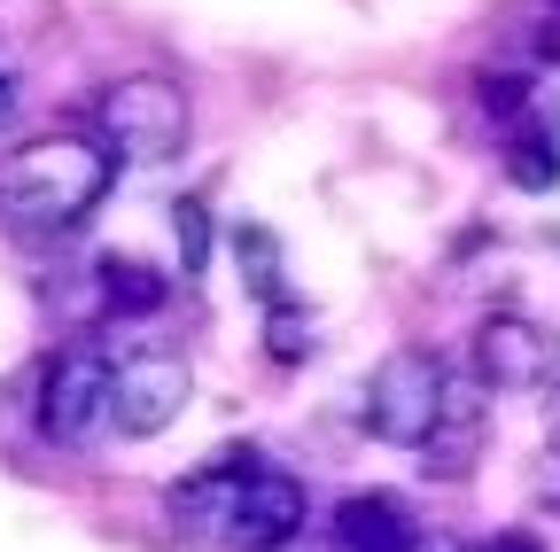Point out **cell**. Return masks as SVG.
Masks as SVG:
<instances>
[{"label":"cell","instance_id":"cell-11","mask_svg":"<svg viewBox=\"0 0 560 552\" xmlns=\"http://www.w3.org/2000/svg\"><path fill=\"white\" fill-rule=\"evenodd\" d=\"M94 289H102V312H109V319H149V312H164V296H172V281H164L149 257H102V265H94Z\"/></svg>","mask_w":560,"mask_h":552},{"label":"cell","instance_id":"cell-4","mask_svg":"<svg viewBox=\"0 0 560 552\" xmlns=\"http://www.w3.org/2000/svg\"><path fill=\"white\" fill-rule=\"evenodd\" d=\"M102 428H117V366L102 351H62L39 374V436L79 451Z\"/></svg>","mask_w":560,"mask_h":552},{"label":"cell","instance_id":"cell-10","mask_svg":"<svg viewBox=\"0 0 560 552\" xmlns=\"http://www.w3.org/2000/svg\"><path fill=\"white\" fill-rule=\"evenodd\" d=\"M420 544V529H412V514L397 506V498H342L335 506V552H412Z\"/></svg>","mask_w":560,"mask_h":552},{"label":"cell","instance_id":"cell-12","mask_svg":"<svg viewBox=\"0 0 560 552\" xmlns=\"http://www.w3.org/2000/svg\"><path fill=\"white\" fill-rule=\"evenodd\" d=\"M234 257H242V272H249V289L265 296V312L280 304V281H289V265H280V242H272V226H234Z\"/></svg>","mask_w":560,"mask_h":552},{"label":"cell","instance_id":"cell-19","mask_svg":"<svg viewBox=\"0 0 560 552\" xmlns=\"http://www.w3.org/2000/svg\"><path fill=\"white\" fill-rule=\"evenodd\" d=\"M280 552H304V537H296V544H280ZM312 552H335V544H312Z\"/></svg>","mask_w":560,"mask_h":552},{"label":"cell","instance_id":"cell-6","mask_svg":"<svg viewBox=\"0 0 560 552\" xmlns=\"http://www.w3.org/2000/svg\"><path fill=\"white\" fill-rule=\"evenodd\" d=\"M304 537V482L280 474V467H249L242 491H234V521H226V544L234 552H280Z\"/></svg>","mask_w":560,"mask_h":552},{"label":"cell","instance_id":"cell-8","mask_svg":"<svg viewBox=\"0 0 560 552\" xmlns=\"http://www.w3.org/2000/svg\"><path fill=\"white\" fill-rule=\"evenodd\" d=\"M482 428H490L482 381L452 374V381H444V412H436L429 444H420V459H429V474H467V467H475V451H482Z\"/></svg>","mask_w":560,"mask_h":552},{"label":"cell","instance_id":"cell-15","mask_svg":"<svg viewBox=\"0 0 560 552\" xmlns=\"http://www.w3.org/2000/svg\"><path fill=\"white\" fill-rule=\"evenodd\" d=\"M172 242H179V272L195 281V272L210 265V202L202 195H179L172 202Z\"/></svg>","mask_w":560,"mask_h":552},{"label":"cell","instance_id":"cell-2","mask_svg":"<svg viewBox=\"0 0 560 552\" xmlns=\"http://www.w3.org/2000/svg\"><path fill=\"white\" fill-rule=\"evenodd\" d=\"M94 125L117 164H172L187 149V94H179V79L132 71L94 94Z\"/></svg>","mask_w":560,"mask_h":552},{"label":"cell","instance_id":"cell-9","mask_svg":"<svg viewBox=\"0 0 560 552\" xmlns=\"http://www.w3.org/2000/svg\"><path fill=\"white\" fill-rule=\"evenodd\" d=\"M242 474H249V459H210V467H195L179 491H172V529H179V537H219V544H226Z\"/></svg>","mask_w":560,"mask_h":552},{"label":"cell","instance_id":"cell-3","mask_svg":"<svg viewBox=\"0 0 560 552\" xmlns=\"http://www.w3.org/2000/svg\"><path fill=\"white\" fill-rule=\"evenodd\" d=\"M444 359L436 351H389L382 366H374V381H366V404H359V421L382 436V444H397V451H420L429 444V428H436V412H444Z\"/></svg>","mask_w":560,"mask_h":552},{"label":"cell","instance_id":"cell-18","mask_svg":"<svg viewBox=\"0 0 560 552\" xmlns=\"http://www.w3.org/2000/svg\"><path fill=\"white\" fill-rule=\"evenodd\" d=\"M545 421H552V444H560V389H552V412H545Z\"/></svg>","mask_w":560,"mask_h":552},{"label":"cell","instance_id":"cell-17","mask_svg":"<svg viewBox=\"0 0 560 552\" xmlns=\"http://www.w3.org/2000/svg\"><path fill=\"white\" fill-rule=\"evenodd\" d=\"M16 117H24V79L9 71V62H0V132H9Z\"/></svg>","mask_w":560,"mask_h":552},{"label":"cell","instance_id":"cell-14","mask_svg":"<svg viewBox=\"0 0 560 552\" xmlns=\"http://www.w3.org/2000/svg\"><path fill=\"white\" fill-rule=\"evenodd\" d=\"M265 351H272L280 366H304V359L319 351V327H312L296 304H272V312H265Z\"/></svg>","mask_w":560,"mask_h":552},{"label":"cell","instance_id":"cell-16","mask_svg":"<svg viewBox=\"0 0 560 552\" xmlns=\"http://www.w3.org/2000/svg\"><path fill=\"white\" fill-rule=\"evenodd\" d=\"M522 94H529L522 79H482V109L490 117H522Z\"/></svg>","mask_w":560,"mask_h":552},{"label":"cell","instance_id":"cell-5","mask_svg":"<svg viewBox=\"0 0 560 552\" xmlns=\"http://www.w3.org/2000/svg\"><path fill=\"white\" fill-rule=\"evenodd\" d=\"M187 397H195V374H187V359L179 351H125L117 359V436H164L179 412H187Z\"/></svg>","mask_w":560,"mask_h":552},{"label":"cell","instance_id":"cell-7","mask_svg":"<svg viewBox=\"0 0 560 552\" xmlns=\"http://www.w3.org/2000/svg\"><path fill=\"white\" fill-rule=\"evenodd\" d=\"M545 366H552V342L529 319H482V334H475L482 389H529V381H545Z\"/></svg>","mask_w":560,"mask_h":552},{"label":"cell","instance_id":"cell-13","mask_svg":"<svg viewBox=\"0 0 560 552\" xmlns=\"http://www.w3.org/2000/svg\"><path fill=\"white\" fill-rule=\"evenodd\" d=\"M506 179H514V187H529V195H545V187L560 179L552 125H529V132H514V149H506Z\"/></svg>","mask_w":560,"mask_h":552},{"label":"cell","instance_id":"cell-1","mask_svg":"<svg viewBox=\"0 0 560 552\" xmlns=\"http://www.w3.org/2000/svg\"><path fill=\"white\" fill-rule=\"evenodd\" d=\"M117 156L94 132H39L0 164V219L16 234H70L109 195Z\"/></svg>","mask_w":560,"mask_h":552}]
</instances>
